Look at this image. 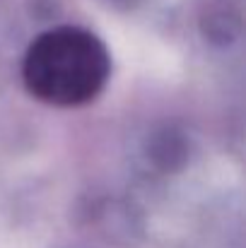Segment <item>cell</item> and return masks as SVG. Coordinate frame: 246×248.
Listing matches in <instances>:
<instances>
[{
  "label": "cell",
  "instance_id": "1",
  "mask_svg": "<svg viewBox=\"0 0 246 248\" xmlns=\"http://www.w3.org/2000/svg\"><path fill=\"white\" fill-rule=\"evenodd\" d=\"M111 56L99 36L82 27H56L39 34L22 63L27 89L51 106L73 108L106 87Z\"/></svg>",
  "mask_w": 246,
  "mask_h": 248
}]
</instances>
